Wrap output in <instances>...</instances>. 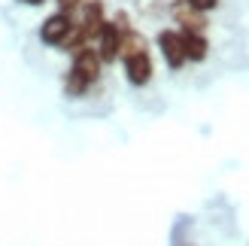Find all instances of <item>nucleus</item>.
Segmentation results:
<instances>
[{
	"mask_svg": "<svg viewBox=\"0 0 249 246\" xmlns=\"http://www.w3.org/2000/svg\"><path fill=\"white\" fill-rule=\"evenodd\" d=\"M73 28H76L73 16H70V12H61V9H58L55 16H49V18L43 21V28H40V40H43L46 46H67Z\"/></svg>",
	"mask_w": 249,
	"mask_h": 246,
	"instance_id": "1",
	"label": "nucleus"
},
{
	"mask_svg": "<svg viewBox=\"0 0 249 246\" xmlns=\"http://www.w3.org/2000/svg\"><path fill=\"white\" fill-rule=\"evenodd\" d=\"M170 16H173V21H177L182 31L204 34V28H207V16H204L201 9H195L192 3H185V0H177V3H173Z\"/></svg>",
	"mask_w": 249,
	"mask_h": 246,
	"instance_id": "4",
	"label": "nucleus"
},
{
	"mask_svg": "<svg viewBox=\"0 0 249 246\" xmlns=\"http://www.w3.org/2000/svg\"><path fill=\"white\" fill-rule=\"evenodd\" d=\"M158 49H161V55H164L170 70H179L185 61H189L185 58V46H182V34L179 31H161L158 34Z\"/></svg>",
	"mask_w": 249,
	"mask_h": 246,
	"instance_id": "3",
	"label": "nucleus"
},
{
	"mask_svg": "<svg viewBox=\"0 0 249 246\" xmlns=\"http://www.w3.org/2000/svg\"><path fill=\"white\" fill-rule=\"evenodd\" d=\"M119 43H122V24L104 21L101 34H97V55L101 61H116L119 58Z\"/></svg>",
	"mask_w": 249,
	"mask_h": 246,
	"instance_id": "5",
	"label": "nucleus"
},
{
	"mask_svg": "<svg viewBox=\"0 0 249 246\" xmlns=\"http://www.w3.org/2000/svg\"><path fill=\"white\" fill-rule=\"evenodd\" d=\"M182 46H185V58L189 61H204L210 52V43L204 34H195V31H182Z\"/></svg>",
	"mask_w": 249,
	"mask_h": 246,
	"instance_id": "7",
	"label": "nucleus"
},
{
	"mask_svg": "<svg viewBox=\"0 0 249 246\" xmlns=\"http://www.w3.org/2000/svg\"><path fill=\"white\" fill-rule=\"evenodd\" d=\"M82 3H85V0H58V9L61 12H73V9L82 6Z\"/></svg>",
	"mask_w": 249,
	"mask_h": 246,
	"instance_id": "9",
	"label": "nucleus"
},
{
	"mask_svg": "<svg viewBox=\"0 0 249 246\" xmlns=\"http://www.w3.org/2000/svg\"><path fill=\"white\" fill-rule=\"evenodd\" d=\"M185 3H192L195 9H201V12H210V9L219 6V0H185Z\"/></svg>",
	"mask_w": 249,
	"mask_h": 246,
	"instance_id": "8",
	"label": "nucleus"
},
{
	"mask_svg": "<svg viewBox=\"0 0 249 246\" xmlns=\"http://www.w3.org/2000/svg\"><path fill=\"white\" fill-rule=\"evenodd\" d=\"M122 61H124V73H128L131 85H146L152 79V58H149V52H137V55L122 58Z\"/></svg>",
	"mask_w": 249,
	"mask_h": 246,
	"instance_id": "6",
	"label": "nucleus"
},
{
	"mask_svg": "<svg viewBox=\"0 0 249 246\" xmlns=\"http://www.w3.org/2000/svg\"><path fill=\"white\" fill-rule=\"evenodd\" d=\"M101 64H104V61H101V55H97V49L82 46V49L73 52V67H70V73L91 85V82H97V76H101Z\"/></svg>",
	"mask_w": 249,
	"mask_h": 246,
	"instance_id": "2",
	"label": "nucleus"
},
{
	"mask_svg": "<svg viewBox=\"0 0 249 246\" xmlns=\"http://www.w3.org/2000/svg\"><path fill=\"white\" fill-rule=\"evenodd\" d=\"M18 3H24V6H43L46 0H18Z\"/></svg>",
	"mask_w": 249,
	"mask_h": 246,
	"instance_id": "10",
	"label": "nucleus"
}]
</instances>
